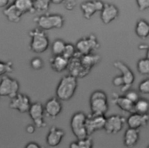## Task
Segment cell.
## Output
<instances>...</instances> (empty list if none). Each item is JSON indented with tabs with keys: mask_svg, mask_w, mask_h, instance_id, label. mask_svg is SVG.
Returning a JSON list of instances; mask_svg holds the SVG:
<instances>
[{
	"mask_svg": "<svg viewBox=\"0 0 149 148\" xmlns=\"http://www.w3.org/2000/svg\"><path fill=\"white\" fill-rule=\"evenodd\" d=\"M77 88V78L70 74L65 75L56 88V97L62 101H68L74 96Z\"/></svg>",
	"mask_w": 149,
	"mask_h": 148,
	"instance_id": "cell-1",
	"label": "cell"
},
{
	"mask_svg": "<svg viewBox=\"0 0 149 148\" xmlns=\"http://www.w3.org/2000/svg\"><path fill=\"white\" fill-rule=\"evenodd\" d=\"M29 35L31 38L30 49L33 52L41 53L48 49L49 41L45 30L37 27L30 30Z\"/></svg>",
	"mask_w": 149,
	"mask_h": 148,
	"instance_id": "cell-2",
	"label": "cell"
},
{
	"mask_svg": "<svg viewBox=\"0 0 149 148\" xmlns=\"http://www.w3.org/2000/svg\"><path fill=\"white\" fill-rule=\"evenodd\" d=\"M34 21L40 28L43 30H50L62 28L65 19L59 14L45 13L35 17Z\"/></svg>",
	"mask_w": 149,
	"mask_h": 148,
	"instance_id": "cell-3",
	"label": "cell"
},
{
	"mask_svg": "<svg viewBox=\"0 0 149 148\" xmlns=\"http://www.w3.org/2000/svg\"><path fill=\"white\" fill-rule=\"evenodd\" d=\"M90 107L92 114L105 115L109 109L108 97L105 92L96 90L90 95Z\"/></svg>",
	"mask_w": 149,
	"mask_h": 148,
	"instance_id": "cell-4",
	"label": "cell"
},
{
	"mask_svg": "<svg viewBox=\"0 0 149 148\" xmlns=\"http://www.w3.org/2000/svg\"><path fill=\"white\" fill-rule=\"evenodd\" d=\"M87 115L82 111H77L73 114L70 121V127L73 135L80 139L88 136L86 128Z\"/></svg>",
	"mask_w": 149,
	"mask_h": 148,
	"instance_id": "cell-5",
	"label": "cell"
},
{
	"mask_svg": "<svg viewBox=\"0 0 149 148\" xmlns=\"http://www.w3.org/2000/svg\"><path fill=\"white\" fill-rule=\"evenodd\" d=\"M100 43L96 36L90 34L86 37L79 39L76 45V52L81 55H88L100 48Z\"/></svg>",
	"mask_w": 149,
	"mask_h": 148,
	"instance_id": "cell-6",
	"label": "cell"
},
{
	"mask_svg": "<svg viewBox=\"0 0 149 148\" xmlns=\"http://www.w3.org/2000/svg\"><path fill=\"white\" fill-rule=\"evenodd\" d=\"M113 66L121 73L120 76L123 81L124 85L120 87V91L125 93L131 88L134 81L135 76L129 66L122 61H115L113 63Z\"/></svg>",
	"mask_w": 149,
	"mask_h": 148,
	"instance_id": "cell-7",
	"label": "cell"
},
{
	"mask_svg": "<svg viewBox=\"0 0 149 148\" xmlns=\"http://www.w3.org/2000/svg\"><path fill=\"white\" fill-rule=\"evenodd\" d=\"M19 83L16 79L6 75L2 76L0 81V96H8L11 99L19 92Z\"/></svg>",
	"mask_w": 149,
	"mask_h": 148,
	"instance_id": "cell-8",
	"label": "cell"
},
{
	"mask_svg": "<svg viewBox=\"0 0 149 148\" xmlns=\"http://www.w3.org/2000/svg\"><path fill=\"white\" fill-rule=\"evenodd\" d=\"M126 124V118L119 114H113L106 117L104 128L109 135H114L122 131Z\"/></svg>",
	"mask_w": 149,
	"mask_h": 148,
	"instance_id": "cell-9",
	"label": "cell"
},
{
	"mask_svg": "<svg viewBox=\"0 0 149 148\" xmlns=\"http://www.w3.org/2000/svg\"><path fill=\"white\" fill-rule=\"evenodd\" d=\"M67 69L69 70V74L77 78H83L87 75L90 72L81 62L80 55L77 52L74 56L69 60Z\"/></svg>",
	"mask_w": 149,
	"mask_h": 148,
	"instance_id": "cell-10",
	"label": "cell"
},
{
	"mask_svg": "<svg viewBox=\"0 0 149 148\" xmlns=\"http://www.w3.org/2000/svg\"><path fill=\"white\" fill-rule=\"evenodd\" d=\"M28 113L36 127L41 128H44L47 125V123L44 120L45 113L44 106L40 102H34L31 103Z\"/></svg>",
	"mask_w": 149,
	"mask_h": 148,
	"instance_id": "cell-11",
	"label": "cell"
},
{
	"mask_svg": "<svg viewBox=\"0 0 149 148\" xmlns=\"http://www.w3.org/2000/svg\"><path fill=\"white\" fill-rule=\"evenodd\" d=\"M105 115H97L91 113L87 115L86 128L88 136L91 135L95 132L103 129L105 122Z\"/></svg>",
	"mask_w": 149,
	"mask_h": 148,
	"instance_id": "cell-12",
	"label": "cell"
},
{
	"mask_svg": "<svg viewBox=\"0 0 149 148\" xmlns=\"http://www.w3.org/2000/svg\"><path fill=\"white\" fill-rule=\"evenodd\" d=\"M31 104L30 99L27 95L18 92L14 97L11 98L9 107L16 110L21 113H24L28 112Z\"/></svg>",
	"mask_w": 149,
	"mask_h": 148,
	"instance_id": "cell-13",
	"label": "cell"
},
{
	"mask_svg": "<svg viewBox=\"0 0 149 148\" xmlns=\"http://www.w3.org/2000/svg\"><path fill=\"white\" fill-rule=\"evenodd\" d=\"M104 3L101 0H89L83 2L80 4V9L83 16L86 20H90L97 12H100Z\"/></svg>",
	"mask_w": 149,
	"mask_h": 148,
	"instance_id": "cell-14",
	"label": "cell"
},
{
	"mask_svg": "<svg viewBox=\"0 0 149 148\" xmlns=\"http://www.w3.org/2000/svg\"><path fill=\"white\" fill-rule=\"evenodd\" d=\"M62 110L61 100L56 97H52L48 99L44 106L45 115L51 119L56 118L61 113Z\"/></svg>",
	"mask_w": 149,
	"mask_h": 148,
	"instance_id": "cell-15",
	"label": "cell"
},
{
	"mask_svg": "<svg viewBox=\"0 0 149 148\" xmlns=\"http://www.w3.org/2000/svg\"><path fill=\"white\" fill-rule=\"evenodd\" d=\"M119 11L116 6L109 3H104L102 10L100 11V18L102 22L108 24L116 19Z\"/></svg>",
	"mask_w": 149,
	"mask_h": 148,
	"instance_id": "cell-16",
	"label": "cell"
},
{
	"mask_svg": "<svg viewBox=\"0 0 149 148\" xmlns=\"http://www.w3.org/2000/svg\"><path fill=\"white\" fill-rule=\"evenodd\" d=\"M148 114H140L136 112L131 113L130 115L126 119V123L129 128L137 129L147 125L148 122Z\"/></svg>",
	"mask_w": 149,
	"mask_h": 148,
	"instance_id": "cell-17",
	"label": "cell"
},
{
	"mask_svg": "<svg viewBox=\"0 0 149 148\" xmlns=\"http://www.w3.org/2000/svg\"><path fill=\"white\" fill-rule=\"evenodd\" d=\"M65 134V133L63 129L52 126L49 128L46 136V143L50 147H56L61 143Z\"/></svg>",
	"mask_w": 149,
	"mask_h": 148,
	"instance_id": "cell-18",
	"label": "cell"
},
{
	"mask_svg": "<svg viewBox=\"0 0 149 148\" xmlns=\"http://www.w3.org/2000/svg\"><path fill=\"white\" fill-rule=\"evenodd\" d=\"M112 102L123 111L130 113L134 112V103L127 99L125 95H119L117 93H113Z\"/></svg>",
	"mask_w": 149,
	"mask_h": 148,
	"instance_id": "cell-19",
	"label": "cell"
},
{
	"mask_svg": "<svg viewBox=\"0 0 149 148\" xmlns=\"http://www.w3.org/2000/svg\"><path fill=\"white\" fill-rule=\"evenodd\" d=\"M69 60L62 55H52L49 59L51 68L56 73H61L67 69Z\"/></svg>",
	"mask_w": 149,
	"mask_h": 148,
	"instance_id": "cell-20",
	"label": "cell"
},
{
	"mask_svg": "<svg viewBox=\"0 0 149 148\" xmlns=\"http://www.w3.org/2000/svg\"><path fill=\"white\" fill-rule=\"evenodd\" d=\"M139 139V129L128 127L123 135V144L126 147H132L137 145Z\"/></svg>",
	"mask_w": 149,
	"mask_h": 148,
	"instance_id": "cell-21",
	"label": "cell"
},
{
	"mask_svg": "<svg viewBox=\"0 0 149 148\" xmlns=\"http://www.w3.org/2000/svg\"><path fill=\"white\" fill-rule=\"evenodd\" d=\"M3 13L6 19L12 23H18L23 15L13 3L6 6L3 11Z\"/></svg>",
	"mask_w": 149,
	"mask_h": 148,
	"instance_id": "cell-22",
	"label": "cell"
},
{
	"mask_svg": "<svg viewBox=\"0 0 149 148\" xmlns=\"http://www.w3.org/2000/svg\"><path fill=\"white\" fill-rule=\"evenodd\" d=\"M135 33L136 35L143 39L147 38L149 34V24L144 19H139L135 26Z\"/></svg>",
	"mask_w": 149,
	"mask_h": 148,
	"instance_id": "cell-23",
	"label": "cell"
},
{
	"mask_svg": "<svg viewBox=\"0 0 149 148\" xmlns=\"http://www.w3.org/2000/svg\"><path fill=\"white\" fill-rule=\"evenodd\" d=\"M13 3L23 14L36 12L34 8L33 0H14Z\"/></svg>",
	"mask_w": 149,
	"mask_h": 148,
	"instance_id": "cell-24",
	"label": "cell"
},
{
	"mask_svg": "<svg viewBox=\"0 0 149 148\" xmlns=\"http://www.w3.org/2000/svg\"><path fill=\"white\" fill-rule=\"evenodd\" d=\"M148 109V101L144 98H140L134 103V112L140 114H147Z\"/></svg>",
	"mask_w": 149,
	"mask_h": 148,
	"instance_id": "cell-25",
	"label": "cell"
},
{
	"mask_svg": "<svg viewBox=\"0 0 149 148\" xmlns=\"http://www.w3.org/2000/svg\"><path fill=\"white\" fill-rule=\"evenodd\" d=\"M66 42L59 38L55 39L52 43L51 46V50L52 52V55H62Z\"/></svg>",
	"mask_w": 149,
	"mask_h": 148,
	"instance_id": "cell-26",
	"label": "cell"
},
{
	"mask_svg": "<svg viewBox=\"0 0 149 148\" xmlns=\"http://www.w3.org/2000/svg\"><path fill=\"white\" fill-rule=\"evenodd\" d=\"M137 70L141 75H148L149 74V59L148 56L138 60Z\"/></svg>",
	"mask_w": 149,
	"mask_h": 148,
	"instance_id": "cell-27",
	"label": "cell"
},
{
	"mask_svg": "<svg viewBox=\"0 0 149 148\" xmlns=\"http://www.w3.org/2000/svg\"><path fill=\"white\" fill-rule=\"evenodd\" d=\"M51 2V0H33L35 11L42 12L48 10Z\"/></svg>",
	"mask_w": 149,
	"mask_h": 148,
	"instance_id": "cell-28",
	"label": "cell"
},
{
	"mask_svg": "<svg viewBox=\"0 0 149 148\" xmlns=\"http://www.w3.org/2000/svg\"><path fill=\"white\" fill-rule=\"evenodd\" d=\"M76 52V50L74 45L70 43H66L64 50L61 55L69 60L74 56Z\"/></svg>",
	"mask_w": 149,
	"mask_h": 148,
	"instance_id": "cell-29",
	"label": "cell"
},
{
	"mask_svg": "<svg viewBox=\"0 0 149 148\" xmlns=\"http://www.w3.org/2000/svg\"><path fill=\"white\" fill-rule=\"evenodd\" d=\"M76 143L78 148H92L93 147V140L90 136L77 139Z\"/></svg>",
	"mask_w": 149,
	"mask_h": 148,
	"instance_id": "cell-30",
	"label": "cell"
},
{
	"mask_svg": "<svg viewBox=\"0 0 149 148\" xmlns=\"http://www.w3.org/2000/svg\"><path fill=\"white\" fill-rule=\"evenodd\" d=\"M13 71V63L8 61L7 62H3L0 61V77L5 75L7 73H12Z\"/></svg>",
	"mask_w": 149,
	"mask_h": 148,
	"instance_id": "cell-31",
	"label": "cell"
},
{
	"mask_svg": "<svg viewBox=\"0 0 149 148\" xmlns=\"http://www.w3.org/2000/svg\"><path fill=\"white\" fill-rule=\"evenodd\" d=\"M30 66L34 70H40L44 66L43 60L38 57L33 58L30 61Z\"/></svg>",
	"mask_w": 149,
	"mask_h": 148,
	"instance_id": "cell-32",
	"label": "cell"
},
{
	"mask_svg": "<svg viewBox=\"0 0 149 148\" xmlns=\"http://www.w3.org/2000/svg\"><path fill=\"white\" fill-rule=\"evenodd\" d=\"M138 89L139 92L143 94L149 93V79L146 78L141 81L138 85Z\"/></svg>",
	"mask_w": 149,
	"mask_h": 148,
	"instance_id": "cell-33",
	"label": "cell"
},
{
	"mask_svg": "<svg viewBox=\"0 0 149 148\" xmlns=\"http://www.w3.org/2000/svg\"><path fill=\"white\" fill-rule=\"evenodd\" d=\"M125 96L133 103H134L140 98L139 93L136 91L132 90L131 89L125 92Z\"/></svg>",
	"mask_w": 149,
	"mask_h": 148,
	"instance_id": "cell-34",
	"label": "cell"
},
{
	"mask_svg": "<svg viewBox=\"0 0 149 148\" xmlns=\"http://www.w3.org/2000/svg\"><path fill=\"white\" fill-rule=\"evenodd\" d=\"M63 6L65 9L69 11L73 10L77 4L76 0H65L63 3Z\"/></svg>",
	"mask_w": 149,
	"mask_h": 148,
	"instance_id": "cell-35",
	"label": "cell"
},
{
	"mask_svg": "<svg viewBox=\"0 0 149 148\" xmlns=\"http://www.w3.org/2000/svg\"><path fill=\"white\" fill-rule=\"evenodd\" d=\"M138 9L140 11H144L149 8V0H136Z\"/></svg>",
	"mask_w": 149,
	"mask_h": 148,
	"instance_id": "cell-36",
	"label": "cell"
},
{
	"mask_svg": "<svg viewBox=\"0 0 149 148\" xmlns=\"http://www.w3.org/2000/svg\"><path fill=\"white\" fill-rule=\"evenodd\" d=\"M112 84L115 86H116V87H121L124 85L123 81L120 75L116 76L113 78Z\"/></svg>",
	"mask_w": 149,
	"mask_h": 148,
	"instance_id": "cell-37",
	"label": "cell"
},
{
	"mask_svg": "<svg viewBox=\"0 0 149 148\" xmlns=\"http://www.w3.org/2000/svg\"><path fill=\"white\" fill-rule=\"evenodd\" d=\"M35 126L34 125H28L26 128V131L28 133H33L35 131Z\"/></svg>",
	"mask_w": 149,
	"mask_h": 148,
	"instance_id": "cell-38",
	"label": "cell"
},
{
	"mask_svg": "<svg viewBox=\"0 0 149 148\" xmlns=\"http://www.w3.org/2000/svg\"><path fill=\"white\" fill-rule=\"evenodd\" d=\"M26 148H40V146H39V145L36 142H31L28 143L26 146Z\"/></svg>",
	"mask_w": 149,
	"mask_h": 148,
	"instance_id": "cell-39",
	"label": "cell"
},
{
	"mask_svg": "<svg viewBox=\"0 0 149 148\" xmlns=\"http://www.w3.org/2000/svg\"><path fill=\"white\" fill-rule=\"evenodd\" d=\"M9 0H0V8H4L8 6Z\"/></svg>",
	"mask_w": 149,
	"mask_h": 148,
	"instance_id": "cell-40",
	"label": "cell"
},
{
	"mask_svg": "<svg viewBox=\"0 0 149 148\" xmlns=\"http://www.w3.org/2000/svg\"><path fill=\"white\" fill-rule=\"evenodd\" d=\"M65 0H51V3L55 4V5H59L61 3H62Z\"/></svg>",
	"mask_w": 149,
	"mask_h": 148,
	"instance_id": "cell-41",
	"label": "cell"
}]
</instances>
